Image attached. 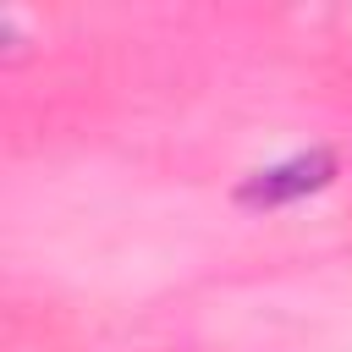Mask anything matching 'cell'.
<instances>
[{"label": "cell", "mask_w": 352, "mask_h": 352, "mask_svg": "<svg viewBox=\"0 0 352 352\" xmlns=\"http://www.w3.org/2000/svg\"><path fill=\"white\" fill-rule=\"evenodd\" d=\"M330 170H336V160H330L324 148H302V154H286L280 165L253 170L236 198H242L248 209H286V204L314 198V192L330 182Z\"/></svg>", "instance_id": "obj_1"}]
</instances>
